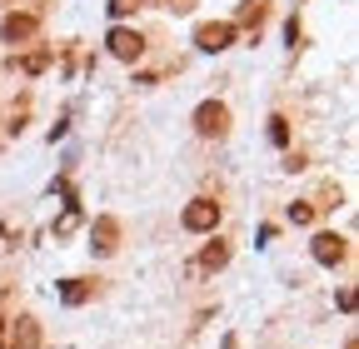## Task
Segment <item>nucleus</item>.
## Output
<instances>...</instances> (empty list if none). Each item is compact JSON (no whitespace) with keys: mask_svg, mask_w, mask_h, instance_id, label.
Wrapping results in <instances>:
<instances>
[{"mask_svg":"<svg viewBox=\"0 0 359 349\" xmlns=\"http://www.w3.org/2000/svg\"><path fill=\"white\" fill-rule=\"evenodd\" d=\"M195 130L200 135H224V130H230V110H224L219 100H205L195 110Z\"/></svg>","mask_w":359,"mask_h":349,"instance_id":"1","label":"nucleus"},{"mask_svg":"<svg viewBox=\"0 0 359 349\" xmlns=\"http://www.w3.org/2000/svg\"><path fill=\"white\" fill-rule=\"evenodd\" d=\"M230 40H235V25H230V20H210V25H200V30H195V46H200V50H210V55H215V50H224Z\"/></svg>","mask_w":359,"mask_h":349,"instance_id":"2","label":"nucleus"},{"mask_svg":"<svg viewBox=\"0 0 359 349\" xmlns=\"http://www.w3.org/2000/svg\"><path fill=\"white\" fill-rule=\"evenodd\" d=\"M215 225H219V205H215V200H190V210H185V230L205 235V230H215Z\"/></svg>","mask_w":359,"mask_h":349,"instance_id":"3","label":"nucleus"},{"mask_svg":"<svg viewBox=\"0 0 359 349\" xmlns=\"http://www.w3.org/2000/svg\"><path fill=\"white\" fill-rule=\"evenodd\" d=\"M140 50H145V40L135 30H110V55L115 60H140Z\"/></svg>","mask_w":359,"mask_h":349,"instance_id":"4","label":"nucleus"},{"mask_svg":"<svg viewBox=\"0 0 359 349\" xmlns=\"http://www.w3.org/2000/svg\"><path fill=\"white\" fill-rule=\"evenodd\" d=\"M35 30H40V20H35V15H6V20H0V35H6L11 46H15V40H30Z\"/></svg>","mask_w":359,"mask_h":349,"instance_id":"5","label":"nucleus"},{"mask_svg":"<svg viewBox=\"0 0 359 349\" xmlns=\"http://www.w3.org/2000/svg\"><path fill=\"white\" fill-rule=\"evenodd\" d=\"M314 259H320V265H339V259H344V240L339 235H314Z\"/></svg>","mask_w":359,"mask_h":349,"instance_id":"6","label":"nucleus"},{"mask_svg":"<svg viewBox=\"0 0 359 349\" xmlns=\"http://www.w3.org/2000/svg\"><path fill=\"white\" fill-rule=\"evenodd\" d=\"M11 339H15L20 349H30V344H40V324H35V320H15V329H11Z\"/></svg>","mask_w":359,"mask_h":349,"instance_id":"7","label":"nucleus"},{"mask_svg":"<svg viewBox=\"0 0 359 349\" xmlns=\"http://www.w3.org/2000/svg\"><path fill=\"white\" fill-rule=\"evenodd\" d=\"M95 240H100L95 249H105V254H110V249H115V220H95Z\"/></svg>","mask_w":359,"mask_h":349,"instance_id":"8","label":"nucleus"},{"mask_svg":"<svg viewBox=\"0 0 359 349\" xmlns=\"http://www.w3.org/2000/svg\"><path fill=\"white\" fill-rule=\"evenodd\" d=\"M224 259H230V249H224V245L215 240V245L205 249V259H200V265H205V270H219V265H224Z\"/></svg>","mask_w":359,"mask_h":349,"instance_id":"9","label":"nucleus"},{"mask_svg":"<svg viewBox=\"0 0 359 349\" xmlns=\"http://www.w3.org/2000/svg\"><path fill=\"white\" fill-rule=\"evenodd\" d=\"M60 294H65V304H80V299L90 294V285H85V280H65V289H60Z\"/></svg>","mask_w":359,"mask_h":349,"instance_id":"10","label":"nucleus"},{"mask_svg":"<svg viewBox=\"0 0 359 349\" xmlns=\"http://www.w3.org/2000/svg\"><path fill=\"white\" fill-rule=\"evenodd\" d=\"M240 20H245V25H259V20H264V0H245Z\"/></svg>","mask_w":359,"mask_h":349,"instance_id":"11","label":"nucleus"},{"mask_svg":"<svg viewBox=\"0 0 359 349\" xmlns=\"http://www.w3.org/2000/svg\"><path fill=\"white\" fill-rule=\"evenodd\" d=\"M309 220H314L309 205H290V225H309Z\"/></svg>","mask_w":359,"mask_h":349,"instance_id":"12","label":"nucleus"},{"mask_svg":"<svg viewBox=\"0 0 359 349\" xmlns=\"http://www.w3.org/2000/svg\"><path fill=\"white\" fill-rule=\"evenodd\" d=\"M45 65H50V55H45V50H35V55H25V70H30V75H40Z\"/></svg>","mask_w":359,"mask_h":349,"instance_id":"13","label":"nucleus"},{"mask_svg":"<svg viewBox=\"0 0 359 349\" xmlns=\"http://www.w3.org/2000/svg\"><path fill=\"white\" fill-rule=\"evenodd\" d=\"M269 140H275V145H285V140H290V130H285V120H280V115L269 120Z\"/></svg>","mask_w":359,"mask_h":349,"instance_id":"14","label":"nucleus"},{"mask_svg":"<svg viewBox=\"0 0 359 349\" xmlns=\"http://www.w3.org/2000/svg\"><path fill=\"white\" fill-rule=\"evenodd\" d=\"M110 11H115V15H130V11H135V0H110Z\"/></svg>","mask_w":359,"mask_h":349,"instance_id":"15","label":"nucleus"},{"mask_svg":"<svg viewBox=\"0 0 359 349\" xmlns=\"http://www.w3.org/2000/svg\"><path fill=\"white\" fill-rule=\"evenodd\" d=\"M0 344H6V320H0Z\"/></svg>","mask_w":359,"mask_h":349,"instance_id":"16","label":"nucleus"},{"mask_svg":"<svg viewBox=\"0 0 359 349\" xmlns=\"http://www.w3.org/2000/svg\"><path fill=\"white\" fill-rule=\"evenodd\" d=\"M344 349H354V344H344Z\"/></svg>","mask_w":359,"mask_h":349,"instance_id":"17","label":"nucleus"}]
</instances>
